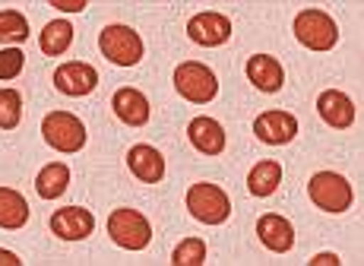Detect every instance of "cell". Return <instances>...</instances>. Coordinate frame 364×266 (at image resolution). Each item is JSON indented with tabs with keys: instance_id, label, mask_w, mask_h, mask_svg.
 I'll use <instances>...</instances> for the list:
<instances>
[{
	"instance_id": "obj_1",
	"label": "cell",
	"mask_w": 364,
	"mask_h": 266,
	"mask_svg": "<svg viewBox=\"0 0 364 266\" xmlns=\"http://www.w3.org/2000/svg\"><path fill=\"white\" fill-rule=\"evenodd\" d=\"M187 209H191V216L203 225H222V222H228V216H232V200H228V193L222 191L219 184H206V181H200V184H193L191 191H187Z\"/></svg>"
},
{
	"instance_id": "obj_2",
	"label": "cell",
	"mask_w": 364,
	"mask_h": 266,
	"mask_svg": "<svg viewBox=\"0 0 364 266\" xmlns=\"http://www.w3.org/2000/svg\"><path fill=\"white\" fill-rule=\"evenodd\" d=\"M174 89H178L181 99H187L193 105H206L219 95V80L200 60H184V64L174 70Z\"/></svg>"
},
{
	"instance_id": "obj_3",
	"label": "cell",
	"mask_w": 364,
	"mask_h": 266,
	"mask_svg": "<svg viewBox=\"0 0 364 266\" xmlns=\"http://www.w3.org/2000/svg\"><path fill=\"white\" fill-rule=\"evenodd\" d=\"M108 235L124 250H146L152 241V225L136 209H114L108 216Z\"/></svg>"
},
{
	"instance_id": "obj_4",
	"label": "cell",
	"mask_w": 364,
	"mask_h": 266,
	"mask_svg": "<svg viewBox=\"0 0 364 266\" xmlns=\"http://www.w3.org/2000/svg\"><path fill=\"white\" fill-rule=\"evenodd\" d=\"M41 137H45V143L51 146V149L58 152H80L82 146H86V127H82V121L76 115H70V111H51V115L41 121Z\"/></svg>"
},
{
	"instance_id": "obj_5",
	"label": "cell",
	"mask_w": 364,
	"mask_h": 266,
	"mask_svg": "<svg viewBox=\"0 0 364 266\" xmlns=\"http://www.w3.org/2000/svg\"><path fill=\"white\" fill-rule=\"evenodd\" d=\"M99 48L102 54L117 67H136L143 60V38L130 29V26H105L99 35Z\"/></svg>"
},
{
	"instance_id": "obj_6",
	"label": "cell",
	"mask_w": 364,
	"mask_h": 266,
	"mask_svg": "<svg viewBox=\"0 0 364 266\" xmlns=\"http://www.w3.org/2000/svg\"><path fill=\"white\" fill-rule=\"evenodd\" d=\"M307 193H311L314 206L323 209V213H346L355 200L352 184L336 171H317L307 184Z\"/></svg>"
},
{
	"instance_id": "obj_7",
	"label": "cell",
	"mask_w": 364,
	"mask_h": 266,
	"mask_svg": "<svg viewBox=\"0 0 364 266\" xmlns=\"http://www.w3.org/2000/svg\"><path fill=\"white\" fill-rule=\"evenodd\" d=\"M295 38L311 51H330L339 41V26L330 13L323 10H304L295 16Z\"/></svg>"
},
{
	"instance_id": "obj_8",
	"label": "cell",
	"mask_w": 364,
	"mask_h": 266,
	"mask_svg": "<svg viewBox=\"0 0 364 266\" xmlns=\"http://www.w3.org/2000/svg\"><path fill=\"white\" fill-rule=\"evenodd\" d=\"M99 86V73L95 67L82 64V60H70V64H60L54 70V89L60 95H70V99H82L92 89Z\"/></svg>"
},
{
	"instance_id": "obj_9",
	"label": "cell",
	"mask_w": 364,
	"mask_h": 266,
	"mask_svg": "<svg viewBox=\"0 0 364 266\" xmlns=\"http://www.w3.org/2000/svg\"><path fill=\"white\" fill-rule=\"evenodd\" d=\"M187 35H191L193 45L203 48H219L232 38V19L222 16V13H197V16L187 23Z\"/></svg>"
},
{
	"instance_id": "obj_10",
	"label": "cell",
	"mask_w": 364,
	"mask_h": 266,
	"mask_svg": "<svg viewBox=\"0 0 364 266\" xmlns=\"http://www.w3.org/2000/svg\"><path fill=\"white\" fill-rule=\"evenodd\" d=\"M254 133L266 146H285L298 137V121L289 111H263L254 121Z\"/></svg>"
},
{
	"instance_id": "obj_11",
	"label": "cell",
	"mask_w": 364,
	"mask_h": 266,
	"mask_svg": "<svg viewBox=\"0 0 364 266\" xmlns=\"http://www.w3.org/2000/svg\"><path fill=\"white\" fill-rule=\"evenodd\" d=\"M92 228H95L92 213L82 206H64L51 216V232L60 241H82V238L92 235Z\"/></svg>"
},
{
	"instance_id": "obj_12",
	"label": "cell",
	"mask_w": 364,
	"mask_h": 266,
	"mask_svg": "<svg viewBox=\"0 0 364 266\" xmlns=\"http://www.w3.org/2000/svg\"><path fill=\"white\" fill-rule=\"evenodd\" d=\"M257 235H260L263 248L272 250V254H289V250L295 248V228H291V222L279 213L260 216V222H257Z\"/></svg>"
},
{
	"instance_id": "obj_13",
	"label": "cell",
	"mask_w": 364,
	"mask_h": 266,
	"mask_svg": "<svg viewBox=\"0 0 364 266\" xmlns=\"http://www.w3.org/2000/svg\"><path fill=\"white\" fill-rule=\"evenodd\" d=\"M111 108H114L117 121H124L127 127H143L152 115V105L139 89H117L114 99H111Z\"/></svg>"
},
{
	"instance_id": "obj_14",
	"label": "cell",
	"mask_w": 364,
	"mask_h": 266,
	"mask_svg": "<svg viewBox=\"0 0 364 266\" xmlns=\"http://www.w3.org/2000/svg\"><path fill=\"white\" fill-rule=\"evenodd\" d=\"M127 165H130L133 178L143 181V184H159L165 178V159L156 146H146V143L133 146L127 152Z\"/></svg>"
},
{
	"instance_id": "obj_15",
	"label": "cell",
	"mask_w": 364,
	"mask_h": 266,
	"mask_svg": "<svg viewBox=\"0 0 364 266\" xmlns=\"http://www.w3.org/2000/svg\"><path fill=\"white\" fill-rule=\"evenodd\" d=\"M317 111H320V117L336 130H348L355 124V102L348 99L346 92H339V89H326V92H320Z\"/></svg>"
},
{
	"instance_id": "obj_16",
	"label": "cell",
	"mask_w": 364,
	"mask_h": 266,
	"mask_svg": "<svg viewBox=\"0 0 364 266\" xmlns=\"http://www.w3.org/2000/svg\"><path fill=\"white\" fill-rule=\"evenodd\" d=\"M187 137H191L193 149L203 152V156H222L225 152V130L213 117H193L191 127H187Z\"/></svg>"
},
{
	"instance_id": "obj_17",
	"label": "cell",
	"mask_w": 364,
	"mask_h": 266,
	"mask_svg": "<svg viewBox=\"0 0 364 266\" xmlns=\"http://www.w3.org/2000/svg\"><path fill=\"white\" fill-rule=\"evenodd\" d=\"M247 80L254 83L260 92H279L285 86V70L269 54H254L247 60Z\"/></svg>"
},
{
	"instance_id": "obj_18",
	"label": "cell",
	"mask_w": 364,
	"mask_h": 266,
	"mask_svg": "<svg viewBox=\"0 0 364 266\" xmlns=\"http://www.w3.org/2000/svg\"><path fill=\"white\" fill-rule=\"evenodd\" d=\"M26 222H29V203H26V197L10 191V187H0V228L16 232Z\"/></svg>"
},
{
	"instance_id": "obj_19",
	"label": "cell",
	"mask_w": 364,
	"mask_h": 266,
	"mask_svg": "<svg viewBox=\"0 0 364 266\" xmlns=\"http://www.w3.org/2000/svg\"><path fill=\"white\" fill-rule=\"evenodd\" d=\"M279 181H282V165L276 162V159H263V162H257L250 168L247 174V191L254 193V197H272L279 187Z\"/></svg>"
},
{
	"instance_id": "obj_20",
	"label": "cell",
	"mask_w": 364,
	"mask_h": 266,
	"mask_svg": "<svg viewBox=\"0 0 364 266\" xmlns=\"http://www.w3.org/2000/svg\"><path fill=\"white\" fill-rule=\"evenodd\" d=\"M70 187V168L64 162H51L38 171L35 178V191H38L41 200H58L64 197V191Z\"/></svg>"
},
{
	"instance_id": "obj_21",
	"label": "cell",
	"mask_w": 364,
	"mask_h": 266,
	"mask_svg": "<svg viewBox=\"0 0 364 266\" xmlns=\"http://www.w3.org/2000/svg\"><path fill=\"white\" fill-rule=\"evenodd\" d=\"M38 45H41V51H45L48 58H60V54L73 45V26L64 23V19L48 23L45 32H41V38H38Z\"/></svg>"
},
{
	"instance_id": "obj_22",
	"label": "cell",
	"mask_w": 364,
	"mask_h": 266,
	"mask_svg": "<svg viewBox=\"0 0 364 266\" xmlns=\"http://www.w3.org/2000/svg\"><path fill=\"white\" fill-rule=\"evenodd\" d=\"M29 38V19L19 10H0V41H26Z\"/></svg>"
},
{
	"instance_id": "obj_23",
	"label": "cell",
	"mask_w": 364,
	"mask_h": 266,
	"mask_svg": "<svg viewBox=\"0 0 364 266\" xmlns=\"http://www.w3.org/2000/svg\"><path fill=\"white\" fill-rule=\"evenodd\" d=\"M23 121V99L16 89H0V130H13Z\"/></svg>"
},
{
	"instance_id": "obj_24",
	"label": "cell",
	"mask_w": 364,
	"mask_h": 266,
	"mask_svg": "<svg viewBox=\"0 0 364 266\" xmlns=\"http://www.w3.org/2000/svg\"><path fill=\"white\" fill-rule=\"evenodd\" d=\"M171 263L174 266H203L206 263V244H203V238H184V241L174 248Z\"/></svg>"
},
{
	"instance_id": "obj_25",
	"label": "cell",
	"mask_w": 364,
	"mask_h": 266,
	"mask_svg": "<svg viewBox=\"0 0 364 266\" xmlns=\"http://www.w3.org/2000/svg\"><path fill=\"white\" fill-rule=\"evenodd\" d=\"M26 67V54L19 48H4L0 51V80H16Z\"/></svg>"
},
{
	"instance_id": "obj_26",
	"label": "cell",
	"mask_w": 364,
	"mask_h": 266,
	"mask_svg": "<svg viewBox=\"0 0 364 266\" xmlns=\"http://www.w3.org/2000/svg\"><path fill=\"white\" fill-rule=\"evenodd\" d=\"M51 6L67 10V13H80V10H86V0H51Z\"/></svg>"
},
{
	"instance_id": "obj_27",
	"label": "cell",
	"mask_w": 364,
	"mask_h": 266,
	"mask_svg": "<svg viewBox=\"0 0 364 266\" xmlns=\"http://www.w3.org/2000/svg\"><path fill=\"white\" fill-rule=\"evenodd\" d=\"M23 260H19L16 254H10V250H0V266H19Z\"/></svg>"
},
{
	"instance_id": "obj_28",
	"label": "cell",
	"mask_w": 364,
	"mask_h": 266,
	"mask_svg": "<svg viewBox=\"0 0 364 266\" xmlns=\"http://www.w3.org/2000/svg\"><path fill=\"white\" fill-rule=\"evenodd\" d=\"M314 266H323V263H330V266H336V263H339V257H336V254H320V257H314V260H311Z\"/></svg>"
}]
</instances>
